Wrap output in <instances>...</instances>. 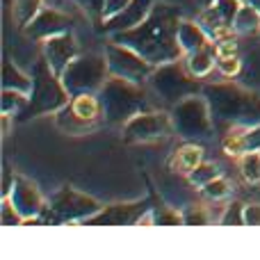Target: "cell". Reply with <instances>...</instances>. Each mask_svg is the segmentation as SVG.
<instances>
[{"label": "cell", "instance_id": "obj_1", "mask_svg": "<svg viewBox=\"0 0 260 260\" xmlns=\"http://www.w3.org/2000/svg\"><path fill=\"white\" fill-rule=\"evenodd\" d=\"M180 18V7L169 5L165 0L155 3L153 12L144 23L126 32H117L112 35L114 41L128 46V48L137 50L144 59L160 67L167 62H176L183 57V50L178 44V23Z\"/></svg>", "mask_w": 260, "mask_h": 260}, {"label": "cell", "instance_id": "obj_2", "mask_svg": "<svg viewBox=\"0 0 260 260\" xmlns=\"http://www.w3.org/2000/svg\"><path fill=\"white\" fill-rule=\"evenodd\" d=\"M201 96L208 101L212 121L229 123L233 128H251L260 123V94L233 82L203 85Z\"/></svg>", "mask_w": 260, "mask_h": 260}, {"label": "cell", "instance_id": "obj_3", "mask_svg": "<svg viewBox=\"0 0 260 260\" xmlns=\"http://www.w3.org/2000/svg\"><path fill=\"white\" fill-rule=\"evenodd\" d=\"M69 101H71V96H69L62 78L50 69V64L41 55V57H37L35 69H32V91L27 108L16 114V121H30L41 114H55Z\"/></svg>", "mask_w": 260, "mask_h": 260}, {"label": "cell", "instance_id": "obj_4", "mask_svg": "<svg viewBox=\"0 0 260 260\" xmlns=\"http://www.w3.org/2000/svg\"><path fill=\"white\" fill-rule=\"evenodd\" d=\"M99 99L103 103L105 123H110V126H123L135 114L148 110L142 85H135V82H128L117 76L108 78L103 89L99 91Z\"/></svg>", "mask_w": 260, "mask_h": 260}, {"label": "cell", "instance_id": "obj_5", "mask_svg": "<svg viewBox=\"0 0 260 260\" xmlns=\"http://www.w3.org/2000/svg\"><path fill=\"white\" fill-rule=\"evenodd\" d=\"M53 121L69 137H85L105 123L103 103L99 94L73 96L62 110L53 114Z\"/></svg>", "mask_w": 260, "mask_h": 260}, {"label": "cell", "instance_id": "obj_6", "mask_svg": "<svg viewBox=\"0 0 260 260\" xmlns=\"http://www.w3.org/2000/svg\"><path fill=\"white\" fill-rule=\"evenodd\" d=\"M197 80L199 78H194L192 73L187 71L185 62L176 59V62H167V64H160V67L153 69L146 85L160 101H165V103H169V105H176L178 101L187 99V96L201 94L203 87L199 85Z\"/></svg>", "mask_w": 260, "mask_h": 260}, {"label": "cell", "instance_id": "obj_7", "mask_svg": "<svg viewBox=\"0 0 260 260\" xmlns=\"http://www.w3.org/2000/svg\"><path fill=\"white\" fill-rule=\"evenodd\" d=\"M59 78L71 99L85 94H99L110 78L108 59L105 55H78Z\"/></svg>", "mask_w": 260, "mask_h": 260}, {"label": "cell", "instance_id": "obj_8", "mask_svg": "<svg viewBox=\"0 0 260 260\" xmlns=\"http://www.w3.org/2000/svg\"><path fill=\"white\" fill-rule=\"evenodd\" d=\"M171 123L174 133L183 139H210L212 137V114L208 101L201 94L187 96L171 105Z\"/></svg>", "mask_w": 260, "mask_h": 260}, {"label": "cell", "instance_id": "obj_9", "mask_svg": "<svg viewBox=\"0 0 260 260\" xmlns=\"http://www.w3.org/2000/svg\"><path fill=\"white\" fill-rule=\"evenodd\" d=\"M105 59H108L110 67V76L123 78V80L135 82V85H146L153 69H155L137 50L128 48V46L119 44L114 39H110V44L105 46Z\"/></svg>", "mask_w": 260, "mask_h": 260}, {"label": "cell", "instance_id": "obj_10", "mask_svg": "<svg viewBox=\"0 0 260 260\" xmlns=\"http://www.w3.org/2000/svg\"><path fill=\"white\" fill-rule=\"evenodd\" d=\"M101 203L78 189L64 185L55 197L50 199V212L57 224H85L89 217H94L101 210Z\"/></svg>", "mask_w": 260, "mask_h": 260}, {"label": "cell", "instance_id": "obj_11", "mask_svg": "<svg viewBox=\"0 0 260 260\" xmlns=\"http://www.w3.org/2000/svg\"><path fill=\"white\" fill-rule=\"evenodd\" d=\"M174 133L171 114L157 112V110H144L135 114L128 123H123L121 137L126 144H151L167 139Z\"/></svg>", "mask_w": 260, "mask_h": 260}, {"label": "cell", "instance_id": "obj_12", "mask_svg": "<svg viewBox=\"0 0 260 260\" xmlns=\"http://www.w3.org/2000/svg\"><path fill=\"white\" fill-rule=\"evenodd\" d=\"M71 27H73V18L69 16V14L59 12V9H53V7H44L23 27V32H25L32 41H46V39H50V37L62 35V32H71Z\"/></svg>", "mask_w": 260, "mask_h": 260}, {"label": "cell", "instance_id": "obj_13", "mask_svg": "<svg viewBox=\"0 0 260 260\" xmlns=\"http://www.w3.org/2000/svg\"><path fill=\"white\" fill-rule=\"evenodd\" d=\"M148 210L146 201H130V203H112L96 212L85 221L87 226H128L137 224V219Z\"/></svg>", "mask_w": 260, "mask_h": 260}, {"label": "cell", "instance_id": "obj_14", "mask_svg": "<svg viewBox=\"0 0 260 260\" xmlns=\"http://www.w3.org/2000/svg\"><path fill=\"white\" fill-rule=\"evenodd\" d=\"M41 55H44L46 62L50 64V69H53L57 76H62L69 64L80 55V48H78V41H76V37H73V32H62V35L50 37V39L44 41Z\"/></svg>", "mask_w": 260, "mask_h": 260}, {"label": "cell", "instance_id": "obj_15", "mask_svg": "<svg viewBox=\"0 0 260 260\" xmlns=\"http://www.w3.org/2000/svg\"><path fill=\"white\" fill-rule=\"evenodd\" d=\"M9 201L14 203V208H16L18 215L25 221L35 219L44 210V194L39 192V187L32 180L23 178V176H16V183H14V189L9 194Z\"/></svg>", "mask_w": 260, "mask_h": 260}, {"label": "cell", "instance_id": "obj_16", "mask_svg": "<svg viewBox=\"0 0 260 260\" xmlns=\"http://www.w3.org/2000/svg\"><path fill=\"white\" fill-rule=\"evenodd\" d=\"M157 0H133L121 14L112 18H105L103 21V30L110 32V35H117V32H126L137 27L139 23H144L148 18V14L153 12Z\"/></svg>", "mask_w": 260, "mask_h": 260}, {"label": "cell", "instance_id": "obj_17", "mask_svg": "<svg viewBox=\"0 0 260 260\" xmlns=\"http://www.w3.org/2000/svg\"><path fill=\"white\" fill-rule=\"evenodd\" d=\"M226 155L240 157L249 151H260V123L251 128H235L221 144Z\"/></svg>", "mask_w": 260, "mask_h": 260}, {"label": "cell", "instance_id": "obj_18", "mask_svg": "<svg viewBox=\"0 0 260 260\" xmlns=\"http://www.w3.org/2000/svg\"><path fill=\"white\" fill-rule=\"evenodd\" d=\"M201 162H206V151H203V146H199V144H194L192 139H189V142H185L183 146H178L174 151V155H171V160H169V167L176 174L189 176Z\"/></svg>", "mask_w": 260, "mask_h": 260}, {"label": "cell", "instance_id": "obj_19", "mask_svg": "<svg viewBox=\"0 0 260 260\" xmlns=\"http://www.w3.org/2000/svg\"><path fill=\"white\" fill-rule=\"evenodd\" d=\"M178 44H180L183 55H189V53H194V50L206 48L208 44H212V39L208 37V32L203 30L199 21H187V18H183V21L178 23Z\"/></svg>", "mask_w": 260, "mask_h": 260}, {"label": "cell", "instance_id": "obj_20", "mask_svg": "<svg viewBox=\"0 0 260 260\" xmlns=\"http://www.w3.org/2000/svg\"><path fill=\"white\" fill-rule=\"evenodd\" d=\"M185 67L194 78H206L212 69L217 67V46L215 41L208 44L206 48L194 50V53L185 55Z\"/></svg>", "mask_w": 260, "mask_h": 260}, {"label": "cell", "instance_id": "obj_21", "mask_svg": "<svg viewBox=\"0 0 260 260\" xmlns=\"http://www.w3.org/2000/svg\"><path fill=\"white\" fill-rule=\"evenodd\" d=\"M233 32L235 35H256V32H260V12L258 9L251 7L249 3H244L233 21Z\"/></svg>", "mask_w": 260, "mask_h": 260}, {"label": "cell", "instance_id": "obj_22", "mask_svg": "<svg viewBox=\"0 0 260 260\" xmlns=\"http://www.w3.org/2000/svg\"><path fill=\"white\" fill-rule=\"evenodd\" d=\"M3 89H18L23 94L32 91V78L25 76L23 71H18L9 57L5 59V67H3Z\"/></svg>", "mask_w": 260, "mask_h": 260}, {"label": "cell", "instance_id": "obj_23", "mask_svg": "<svg viewBox=\"0 0 260 260\" xmlns=\"http://www.w3.org/2000/svg\"><path fill=\"white\" fill-rule=\"evenodd\" d=\"M44 3L46 0H14L12 3V16H14V23L18 27H25L37 14L44 9Z\"/></svg>", "mask_w": 260, "mask_h": 260}, {"label": "cell", "instance_id": "obj_24", "mask_svg": "<svg viewBox=\"0 0 260 260\" xmlns=\"http://www.w3.org/2000/svg\"><path fill=\"white\" fill-rule=\"evenodd\" d=\"M27 101H30V94H23L18 89H3V101H0V110L3 114H18L27 108Z\"/></svg>", "mask_w": 260, "mask_h": 260}, {"label": "cell", "instance_id": "obj_25", "mask_svg": "<svg viewBox=\"0 0 260 260\" xmlns=\"http://www.w3.org/2000/svg\"><path fill=\"white\" fill-rule=\"evenodd\" d=\"M240 174L247 183H260V151H249L240 155Z\"/></svg>", "mask_w": 260, "mask_h": 260}, {"label": "cell", "instance_id": "obj_26", "mask_svg": "<svg viewBox=\"0 0 260 260\" xmlns=\"http://www.w3.org/2000/svg\"><path fill=\"white\" fill-rule=\"evenodd\" d=\"M217 176H219V167L215 165V162H201V165L197 167V169L192 171V174L187 176L189 183L194 185V187H206L210 180H215Z\"/></svg>", "mask_w": 260, "mask_h": 260}, {"label": "cell", "instance_id": "obj_27", "mask_svg": "<svg viewBox=\"0 0 260 260\" xmlns=\"http://www.w3.org/2000/svg\"><path fill=\"white\" fill-rule=\"evenodd\" d=\"M242 5H244V0H210V7L219 14V18L229 27H233V21H235V16H238Z\"/></svg>", "mask_w": 260, "mask_h": 260}, {"label": "cell", "instance_id": "obj_28", "mask_svg": "<svg viewBox=\"0 0 260 260\" xmlns=\"http://www.w3.org/2000/svg\"><path fill=\"white\" fill-rule=\"evenodd\" d=\"M231 192H233L231 183L226 178H221V176H217L215 180H210V183L203 187V197L210 199V201H226V199L231 197Z\"/></svg>", "mask_w": 260, "mask_h": 260}, {"label": "cell", "instance_id": "obj_29", "mask_svg": "<svg viewBox=\"0 0 260 260\" xmlns=\"http://www.w3.org/2000/svg\"><path fill=\"white\" fill-rule=\"evenodd\" d=\"M80 7V12L94 23L105 21V0H73Z\"/></svg>", "mask_w": 260, "mask_h": 260}, {"label": "cell", "instance_id": "obj_30", "mask_svg": "<svg viewBox=\"0 0 260 260\" xmlns=\"http://www.w3.org/2000/svg\"><path fill=\"white\" fill-rule=\"evenodd\" d=\"M221 226H244V206L240 201H233L226 206L224 215L219 217Z\"/></svg>", "mask_w": 260, "mask_h": 260}, {"label": "cell", "instance_id": "obj_31", "mask_svg": "<svg viewBox=\"0 0 260 260\" xmlns=\"http://www.w3.org/2000/svg\"><path fill=\"white\" fill-rule=\"evenodd\" d=\"M217 69H219L221 76L233 78L242 71V62H240L238 55H217Z\"/></svg>", "mask_w": 260, "mask_h": 260}, {"label": "cell", "instance_id": "obj_32", "mask_svg": "<svg viewBox=\"0 0 260 260\" xmlns=\"http://www.w3.org/2000/svg\"><path fill=\"white\" fill-rule=\"evenodd\" d=\"M183 219L187 226H206L210 224V217H208V210L203 206H189L187 210L183 212Z\"/></svg>", "mask_w": 260, "mask_h": 260}, {"label": "cell", "instance_id": "obj_33", "mask_svg": "<svg viewBox=\"0 0 260 260\" xmlns=\"http://www.w3.org/2000/svg\"><path fill=\"white\" fill-rule=\"evenodd\" d=\"M0 221H3V226H18V224H25V219H23V217L18 215V210L14 208V203L9 201V197H5V199H3Z\"/></svg>", "mask_w": 260, "mask_h": 260}, {"label": "cell", "instance_id": "obj_34", "mask_svg": "<svg viewBox=\"0 0 260 260\" xmlns=\"http://www.w3.org/2000/svg\"><path fill=\"white\" fill-rule=\"evenodd\" d=\"M155 219H157V226H160V224H165V226H180V224H185L183 215H178V212L171 210V208L160 210V215H157V210H155Z\"/></svg>", "mask_w": 260, "mask_h": 260}, {"label": "cell", "instance_id": "obj_35", "mask_svg": "<svg viewBox=\"0 0 260 260\" xmlns=\"http://www.w3.org/2000/svg\"><path fill=\"white\" fill-rule=\"evenodd\" d=\"M244 226H260V203L244 206Z\"/></svg>", "mask_w": 260, "mask_h": 260}, {"label": "cell", "instance_id": "obj_36", "mask_svg": "<svg viewBox=\"0 0 260 260\" xmlns=\"http://www.w3.org/2000/svg\"><path fill=\"white\" fill-rule=\"evenodd\" d=\"M130 3L133 0H105V18H112L117 14H121Z\"/></svg>", "mask_w": 260, "mask_h": 260}, {"label": "cell", "instance_id": "obj_37", "mask_svg": "<svg viewBox=\"0 0 260 260\" xmlns=\"http://www.w3.org/2000/svg\"><path fill=\"white\" fill-rule=\"evenodd\" d=\"M14 183H16V176L12 174V169H9V165H5V180H3V199L9 197L14 189Z\"/></svg>", "mask_w": 260, "mask_h": 260}, {"label": "cell", "instance_id": "obj_38", "mask_svg": "<svg viewBox=\"0 0 260 260\" xmlns=\"http://www.w3.org/2000/svg\"><path fill=\"white\" fill-rule=\"evenodd\" d=\"M244 3H249V5H251V7H256L258 12H260V0H244Z\"/></svg>", "mask_w": 260, "mask_h": 260}]
</instances>
